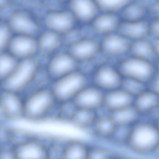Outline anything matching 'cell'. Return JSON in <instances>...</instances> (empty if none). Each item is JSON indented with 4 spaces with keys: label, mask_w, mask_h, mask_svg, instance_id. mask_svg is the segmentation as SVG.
<instances>
[{
    "label": "cell",
    "mask_w": 159,
    "mask_h": 159,
    "mask_svg": "<svg viewBox=\"0 0 159 159\" xmlns=\"http://www.w3.org/2000/svg\"><path fill=\"white\" fill-rule=\"evenodd\" d=\"M23 96L24 120L36 122L53 117L57 102L49 87L32 91Z\"/></svg>",
    "instance_id": "6da1fadb"
},
{
    "label": "cell",
    "mask_w": 159,
    "mask_h": 159,
    "mask_svg": "<svg viewBox=\"0 0 159 159\" xmlns=\"http://www.w3.org/2000/svg\"><path fill=\"white\" fill-rule=\"evenodd\" d=\"M159 143V131L155 123L141 118L131 127L126 147L141 156L152 154Z\"/></svg>",
    "instance_id": "7a4b0ae2"
},
{
    "label": "cell",
    "mask_w": 159,
    "mask_h": 159,
    "mask_svg": "<svg viewBox=\"0 0 159 159\" xmlns=\"http://www.w3.org/2000/svg\"><path fill=\"white\" fill-rule=\"evenodd\" d=\"M41 66L35 57L20 60L12 72L0 81V89L22 95L28 90Z\"/></svg>",
    "instance_id": "3957f363"
},
{
    "label": "cell",
    "mask_w": 159,
    "mask_h": 159,
    "mask_svg": "<svg viewBox=\"0 0 159 159\" xmlns=\"http://www.w3.org/2000/svg\"><path fill=\"white\" fill-rule=\"evenodd\" d=\"M90 83L89 77L79 69L52 80L49 88L57 102L72 101L76 95Z\"/></svg>",
    "instance_id": "277c9868"
},
{
    "label": "cell",
    "mask_w": 159,
    "mask_h": 159,
    "mask_svg": "<svg viewBox=\"0 0 159 159\" xmlns=\"http://www.w3.org/2000/svg\"><path fill=\"white\" fill-rule=\"evenodd\" d=\"M43 137L31 134L18 141L13 147L17 159H52V144Z\"/></svg>",
    "instance_id": "5b68a950"
},
{
    "label": "cell",
    "mask_w": 159,
    "mask_h": 159,
    "mask_svg": "<svg viewBox=\"0 0 159 159\" xmlns=\"http://www.w3.org/2000/svg\"><path fill=\"white\" fill-rule=\"evenodd\" d=\"M1 122L13 123L23 119L24 98L17 93L1 89Z\"/></svg>",
    "instance_id": "8992f818"
},
{
    "label": "cell",
    "mask_w": 159,
    "mask_h": 159,
    "mask_svg": "<svg viewBox=\"0 0 159 159\" xmlns=\"http://www.w3.org/2000/svg\"><path fill=\"white\" fill-rule=\"evenodd\" d=\"M117 67L123 77L136 80L147 84L156 73L151 62L134 57L123 60Z\"/></svg>",
    "instance_id": "52a82bcc"
},
{
    "label": "cell",
    "mask_w": 159,
    "mask_h": 159,
    "mask_svg": "<svg viewBox=\"0 0 159 159\" xmlns=\"http://www.w3.org/2000/svg\"><path fill=\"white\" fill-rule=\"evenodd\" d=\"M89 79L90 83L106 93L120 88L123 77L117 66L104 64L95 68Z\"/></svg>",
    "instance_id": "ba28073f"
},
{
    "label": "cell",
    "mask_w": 159,
    "mask_h": 159,
    "mask_svg": "<svg viewBox=\"0 0 159 159\" xmlns=\"http://www.w3.org/2000/svg\"><path fill=\"white\" fill-rule=\"evenodd\" d=\"M8 25L12 32L19 35L35 37L40 32L39 24L30 14L24 10L12 12L7 18Z\"/></svg>",
    "instance_id": "9c48e42d"
},
{
    "label": "cell",
    "mask_w": 159,
    "mask_h": 159,
    "mask_svg": "<svg viewBox=\"0 0 159 159\" xmlns=\"http://www.w3.org/2000/svg\"><path fill=\"white\" fill-rule=\"evenodd\" d=\"M105 92L89 84L76 95L72 101L77 108L97 112L103 108Z\"/></svg>",
    "instance_id": "30bf717a"
},
{
    "label": "cell",
    "mask_w": 159,
    "mask_h": 159,
    "mask_svg": "<svg viewBox=\"0 0 159 159\" xmlns=\"http://www.w3.org/2000/svg\"><path fill=\"white\" fill-rule=\"evenodd\" d=\"M52 81L79 69L77 62L68 53L60 52L51 59L45 67Z\"/></svg>",
    "instance_id": "8fae6325"
},
{
    "label": "cell",
    "mask_w": 159,
    "mask_h": 159,
    "mask_svg": "<svg viewBox=\"0 0 159 159\" xmlns=\"http://www.w3.org/2000/svg\"><path fill=\"white\" fill-rule=\"evenodd\" d=\"M89 144L81 139H66L58 148L56 159H87Z\"/></svg>",
    "instance_id": "7c38bea8"
},
{
    "label": "cell",
    "mask_w": 159,
    "mask_h": 159,
    "mask_svg": "<svg viewBox=\"0 0 159 159\" xmlns=\"http://www.w3.org/2000/svg\"><path fill=\"white\" fill-rule=\"evenodd\" d=\"M75 20L71 12L56 11L45 15L44 22L49 30L63 35L72 30Z\"/></svg>",
    "instance_id": "4fadbf2b"
},
{
    "label": "cell",
    "mask_w": 159,
    "mask_h": 159,
    "mask_svg": "<svg viewBox=\"0 0 159 159\" xmlns=\"http://www.w3.org/2000/svg\"><path fill=\"white\" fill-rule=\"evenodd\" d=\"M8 48L17 59L29 58L34 57L38 51L37 40L34 37L17 35L12 38Z\"/></svg>",
    "instance_id": "5bb4252c"
},
{
    "label": "cell",
    "mask_w": 159,
    "mask_h": 159,
    "mask_svg": "<svg viewBox=\"0 0 159 159\" xmlns=\"http://www.w3.org/2000/svg\"><path fill=\"white\" fill-rule=\"evenodd\" d=\"M100 46L91 38L78 39L69 45L68 53L78 62L92 59L98 54Z\"/></svg>",
    "instance_id": "9a60e30c"
},
{
    "label": "cell",
    "mask_w": 159,
    "mask_h": 159,
    "mask_svg": "<svg viewBox=\"0 0 159 159\" xmlns=\"http://www.w3.org/2000/svg\"><path fill=\"white\" fill-rule=\"evenodd\" d=\"M97 113V117L89 132L95 138L107 142L113 134L117 125L110 113L103 108Z\"/></svg>",
    "instance_id": "2e32d148"
},
{
    "label": "cell",
    "mask_w": 159,
    "mask_h": 159,
    "mask_svg": "<svg viewBox=\"0 0 159 159\" xmlns=\"http://www.w3.org/2000/svg\"><path fill=\"white\" fill-rule=\"evenodd\" d=\"M134 97L120 88L105 93L103 108L111 113L132 105Z\"/></svg>",
    "instance_id": "e0dca14e"
},
{
    "label": "cell",
    "mask_w": 159,
    "mask_h": 159,
    "mask_svg": "<svg viewBox=\"0 0 159 159\" xmlns=\"http://www.w3.org/2000/svg\"><path fill=\"white\" fill-rule=\"evenodd\" d=\"M130 46L127 38L120 34H110L103 39L100 49L104 55L113 57L124 53L129 49Z\"/></svg>",
    "instance_id": "ac0fdd59"
},
{
    "label": "cell",
    "mask_w": 159,
    "mask_h": 159,
    "mask_svg": "<svg viewBox=\"0 0 159 159\" xmlns=\"http://www.w3.org/2000/svg\"><path fill=\"white\" fill-rule=\"evenodd\" d=\"M69 6L75 19L83 22L93 20L98 9L95 1L89 0H72Z\"/></svg>",
    "instance_id": "d6986e66"
},
{
    "label": "cell",
    "mask_w": 159,
    "mask_h": 159,
    "mask_svg": "<svg viewBox=\"0 0 159 159\" xmlns=\"http://www.w3.org/2000/svg\"><path fill=\"white\" fill-rule=\"evenodd\" d=\"M133 105L141 117L145 116L159 106V96L147 88L134 97Z\"/></svg>",
    "instance_id": "ffe728a7"
},
{
    "label": "cell",
    "mask_w": 159,
    "mask_h": 159,
    "mask_svg": "<svg viewBox=\"0 0 159 159\" xmlns=\"http://www.w3.org/2000/svg\"><path fill=\"white\" fill-rule=\"evenodd\" d=\"M121 35L126 38L141 39L149 32V25L146 22L125 21L120 23L118 27Z\"/></svg>",
    "instance_id": "44dd1931"
},
{
    "label": "cell",
    "mask_w": 159,
    "mask_h": 159,
    "mask_svg": "<svg viewBox=\"0 0 159 159\" xmlns=\"http://www.w3.org/2000/svg\"><path fill=\"white\" fill-rule=\"evenodd\" d=\"M38 51L45 55L57 49L62 43L61 35L48 30L42 33L37 40Z\"/></svg>",
    "instance_id": "7402d4cb"
},
{
    "label": "cell",
    "mask_w": 159,
    "mask_h": 159,
    "mask_svg": "<svg viewBox=\"0 0 159 159\" xmlns=\"http://www.w3.org/2000/svg\"><path fill=\"white\" fill-rule=\"evenodd\" d=\"M97 115L96 111L77 108L70 122L79 130L89 132Z\"/></svg>",
    "instance_id": "603a6c76"
},
{
    "label": "cell",
    "mask_w": 159,
    "mask_h": 159,
    "mask_svg": "<svg viewBox=\"0 0 159 159\" xmlns=\"http://www.w3.org/2000/svg\"><path fill=\"white\" fill-rule=\"evenodd\" d=\"M119 24L117 16L108 13L96 16L93 20L91 28L93 32L98 34H108L118 28Z\"/></svg>",
    "instance_id": "cb8c5ba5"
},
{
    "label": "cell",
    "mask_w": 159,
    "mask_h": 159,
    "mask_svg": "<svg viewBox=\"0 0 159 159\" xmlns=\"http://www.w3.org/2000/svg\"><path fill=\"white\" fill-rule=\"evenodd\" d=\"M110 114L117 125L132 126L141 118L133 105Z\"/></svg>",
    "instance_id": "d4e9b609"
},
{
    "label": "cell",
    "mask_w": 159,
    "mask_h": 159,
    "mask_svg": "<svg viewBox=\"0 0 159 159\" xmlns=\"http://www.w3.org/2000/svg\"><path fill=\"white\" fill-rule=\"evenodd\" d=\"M129 49L133 57L151 62L156 55L152 44L141 39L130 45Z\"/></svg>",
    "instance_id": "484cf974"
},
{
    "label": "cell",
    "mask_w": 159,
    "mask_h": 159,
    "mask_svg": "<svg viewBox=\"0 0 159 159\" xmlns=\"http://www.w3.org/2000/svg\"><path fill=\"white\" fill-rule=\"evenodd\" d=\"M122 157L109 147L90 143L87 159H116Z\"/></svg>",
    "instance_id": "4316f807"
},
{
    "label": "cell",
    "mask_w": 159,
    "mask_h": 159,
    "mask_svg": "<svg viewBox=\"0 0 159 159\" xmlns=\"http://www.w3.org/2000/svg\"><path fill=\"white\" fill-rule=\"evenodd\" d=\"M132 126L117 125L113 134L107 142L114 146L126 147Z\"/></svg>",
    "instance_id": "83f0119b"
},
{
    "label": "cell",
    "mask_w": 159,
    "mask_h": 159,
    "mask_svg": "<svg viewBox=\"0 0 159 159\" xmlns=\"http://www.w3.org/2000/svg\"><path fill=\"white\" fill-rule=\"evenodd\" d=\"M18 61L10 53L0 52V81L6 78L12 72Z\"/></svg>",
    "instance_id": "f1b7e54d"
},
{
    "label": "cell",
    "mask_w": 159,
    "mask_h": 159,
    "mask_svg": "<svg viewBox=\"0 0 159 159\" xmlns=\"http://www.w3.org/2000/svg\"><path fill=\"white\" fill-rule=\"evenodd\" d=\"M129 3L122 9V17L125 21H139L145 15L146 11L145 7L141 3Z\"/></svg>",
    "instance_id": "f546056e"
},
{
    "label": "cell",
    "mask_w": 159,
    "mask_h": 159,
    "mask_svg": "<svg viewBox=\"0 0 159 159\" xmlns=\"http://www.w3.org/2000/svg\"><path fill=\"white\" fill-rule=\"evenodd\" d=\"M120 88L134 98L148 88L147 84L145 83L124 77H123Z\"/></svg>",
    "instance_id": "4dcf8cb0"
},
{
    "label": "cell",
    "mask_w": 159,
    "mask_h": 159,
    "mask_svg": "<svg viewBox=\"0 0 159 159\" xmlns=\"http://www.w3.org/2000/svg\"><path fill=\"white\" fill-rule=\"evenodd\" d=\"M95 1L98 8L109 13L122 9L130 2L125 0H102Z\"/></svg>",
    "instance_id": "1f68e13d"
},
{
    "label": "cell",
    "mask_w": 159,
    "mask_h": 159,
    "mask_svg": "<svg viewBox=\"0 0 159 159\" xmlns=\"http://www.w3.org/2000/svg\"><path fill=\"white\" fill-rule=\"evenodd\" d=\"M12 31L7 24L2 22L0 26V52H3L8 48L9 44L12 37H11Z\"/></svg>",
    "instance_id": "d6a6232c"
},
{
    "label": "cell",
    "mask_w": 159,
    "mask_h": 159,
    "mask_svg": "<svg viewBox=\"0 0 159 159\" xmlns=\"http://www.w3.org/2000/svg\"><path fill=\"white\" fill-rule=\"evenodd\" d=\"M0 159H17L14 148L11 145H0Z\"/></svg>",
    "instance_id": "836d02e7"
},
{
    "label": "cell",
    "mask_w": 159,
    "mask_h": 159,
    "mask_svg": "<svg viewBox=\"0 0 159 159\" xmlns=\"http://www.w3.org/2000/svg\"><path fill=\"white\" fill-rule=\"evenodd\" d=\"M147 87L159 96V71L156 72L148 83Z\"/></svg>",
    "instance_id": "e575fe53"
},
{
    "label": "cell",
    "mask_w": 159,
    "mask_h": 159,
    "mask_svg": "<svg viewBox=\"0 0 159 159\" xmlns=\"http://www.w3.org/2000/svg\"><path fill=\"white\" fill-rule=\"evenodd\" d=\"M149 32L159 38V19L154 20L149 25Z\"/></svg>",
    "instance_id": "d590c367"
},
{
    "label": "cell",
    "mask_w": 159,
    "mask_h": 159,
    "mask_svg": "<svg viewBox=\"0 0 159 159\" xmlns=\"http://www.w3.org/2000/svg\"><path fill=\"white\" fill-rule=\"evenodd\" d=\"M148 12L151 16L159 18V1L154 2L150 6Z\"/></svg>",
    "instance_id": "8d00e7d4"
},
{
    "label": "cell",
    "mask_w": 159,
    "mask_h": 159,
    "mask_svg": "<svg viewBox=\"0 0 159 159\" xmlns=\"http://www.w3.org/2000/svg\"><path fill=\"white\" fill-rule=\"evenodd\" d=\"M152 45L156 55L159 56V38L154 41Z\"/></svg>",
    "instance_id": "74e56055"
},
{
    "label": "cell",
    "mask_w": 159,
    "mask_h": 159,
    "mask_svg": "<svg viewBox=\"0 0 159 159\" xmlns=\"http://www.w3.org/2000/svg\"><path fill=\"white\" fill-rule=\"evenodd\" d=\"M151 154H152L156 159H159V143L155 148Z\"/></svg>",
    "instance_id": "f35d334b"
},
{
    "label": "cell",
    "mask_w": 159,
    "mask_h": 159,
    "mask_svg": "<svg viewBox=\"0 0 159 159\" xmlns=\"http://www.w3.org/2000/svg\"><path fill=\"white\" fill-rule=\"evenodd\" d=\"M123 159H143L137 158V157H126V158L123 157Z\"/></svg>",
    "instance_id": "ab89813d"
},
{
    "label": "cell",
    "mask_w": 159,
    "mask_h": 159,
    "mask_svg": "<svg viewBox=\"0 0 159 159\" xmlns=\"http://www.w3.org/2000/svg\"><path fill=\"white\" fill-rule=\"evenodd\" d=\"M159 131V120L155 122Z\"/></svg>",
    "instance_id": "60d3db41"
},
{
    "label": "cell",
    "mask_w": 159,
    "mask_h": 159,
    "mask_svg": "<svg viewBox=\"0 0 159 159\" xmlns=\"http://www.w3.org/2000/svg\"><path fill=\"white\" fill-rule=\"evenodd\" d=\"M157 67L158 70V71H159V61L157 62Z\"/></svg>",
    "instance_id": "b9f144b4"
},
{
    "label": "cell",
    "mask_w": 159,
    "mask_h": 159,
    "mask_svg": "<svg viewBox=\"0 0 159 159\" xmlns=\"http://www.w3.org/2000/svg\"><path fill=\"white\" fill-rule=\"evenodd\" d=\"M116 159H123V157H119Z\"/></svg>",
    "instance_id": "7bdbcfd3"
},
{
    "label": "cell",
    "mask_w": 159,
    "mask_h": 159,
    "mask_svg": "<svg viewBox=\"0 0 159 159\" xmlns=\"http://www.w3.org/2000/svg\"><path fill=\"white\" fill-rule=\"evenodd\" d=\"M23 120H22V121H23ZM23 123H24V122H23ZM23 128V129H25L24 128Z\"/></svg>",
    "instance_id": "ee69618b"
}]
</instances>
